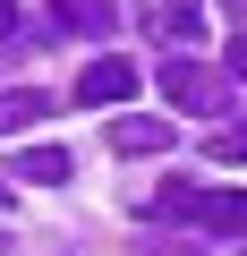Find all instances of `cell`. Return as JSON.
Instances as JSON below:
<instances>
[{
    "mask_svg": "<svg viewBox=\"0 0 247 256\" xmlns=\"http://www.w3.org/2000/svg\"><path fill=\"white\" fill-rule=\"evenodd\" d=\"M145 214H154V222L213 230V239H247V188H154Z\"/></svg>",
    "mask_w": 247,
    "mask_h": 256,
    "instance_id": "cell-1",
    "label": "cell"
},
{
    "mask_svg": "<svg viewBox=\"0 0 247 256\" xmlns=\"http://www.w3.org/2000/svg\"><path fill=\"white\" fill-rule=\"evenodd\" d=\"M162 94H171V111H230V77L222 68H205V60H162Z\"/></svg>",
    "mask_w": 247,
    "mask_h": 256,
    "instance_id": "cell-2",
    "label": "cell"
},
{
    "mask_svg": "<svg viewBox=\"0 0 247 256\" xmlns=\"http://www.w3.org/2000/svg\"><path fill=\"white\" fill-rule=\"evenodd\" d=\"M137 94V60H85V77H77V102H94V111H111V102H128Z\"/></svg>",
    "mask_w": 247,
    "mask_h": 256,
    "instance_id": "cell-3",
    "label": "cell"
},
{
    "mask_svg": "<svg viewBox=\"0 0 247 256\" xmlns=\"http://www.w3.org/2000/svg\"><path fill=\"white\" fill-rule=\"evenodd\" d=\"M179 146V128L154 120V111H128V120H111V154H171Z\"/></svg>",
    "mask_w": 247,
    "mask_h": 256,
    "instance_id": "cell-4",
    "label": "cell"
},
{
    "mask_svg": "<svg viewBox=\"0 0 247 256\" xmlns=\"http://www.w3.org/2000/svg\"><path fill=\"white\" fill-rule=\"evenodd\" d=\"M51 9V26H68V34H119V0H43Z\"/></svg>",
    "mask_w": 247,
    "mask_h": 256,
    "instance_id": "cell-5",
    "label": "cell"
},
{
    "mask_svg": "<svg viewBox=\"0 0 247 256\" xmlns=\"http://www.w3.org/2000/svg\"><path fill=\"white\" fill-rule=\"evenodd\" d=\"M34 120H51V94L43 86H9V94H0V137H26Z\"/></svg>",
    "mask_w": 247,
    "mask_h": 256,
    "instance_id": "cell-6",
    "label": "cell"
},
{
    "mask_svg": "<svg viewBox=\"0 0 247 256\" xmlns=\"http://www.w3.org/2000/svg\"><path fill=\"white\" fill-rule=\"evenodd\" d=\"M9 180H43V188H60V180H68V154H60V146H26V154L9 162Z\"/></svg>",
    "mask_w": 247,
    "mask_h": 256,
    "instance_id": "cell-7",
    "label": "cell"
},
{
    "mask_svg": "<svg viewBox=\"0 0 247 256\" xmlns=\"http://www.w3.org/2000/svg\"><path fill=\"white\" fill-rule=\"evenodd\" d=\"M205 162H247V120L213 128V137H205Z\"/></svg>",
    "mask_w": 247,
    "mask_h": 256,
    "instance_id": "cell-8",
    "label": "cell"
},
{
    "mask_svg": "<svg viewBox=\"0 0 247 256\" xmlns=\"http://www.w3.org/2000/svg\"><path fill=\"white\" fill-rule=\"evenodd\" d=\"M171 43H196V0H171V18H162Z\"/></svg>",
    "mask_w": 247,
    "mask_h": 256,
    "instance_id": "cell-9",
    "label": "cell"
},
{
    "mask_svg": "<svg viewBox=\"0 0 247 256\" xmlns=\"http://www.w3.org/2000/svg\"><path fill=\"white\" fill-rule=\"evenodd\" d=\"M0 52H17V9L0 0Z\"/></svg>",
    "mask_w": 247,
    "mask_h": 256,
    "instance_id": "cell-10",
    "label": "cell"
},
{
    "mask_svg": "<svg viewBox=\"0 0 247 256\" xmlns=\"http://www.w3.org/2000/svg\"><path fill=\"white\" fill-rule=\"evenodd\" d=\"M230 77H247V34H239V43H230Z\"/></svg>",
    "mask_w": 247,
    "mask_h": 256,
    "instance_id": "cell-11",
    "label": "cell"
},
{
    "mask_svg": "<svg viewBox=\"0 0 247 256\" xmlns=\"http://www.w3.org/2000/svg\"><path fill=\"white\" fill-rule=\"evenodd\" d=\"M137 256H196V248H137Z\"/></svg>",
    "mask_w": 247,
    "mask_h": 256,
    "instance_id": "cell-12",
    "label": "cell"
},
{
    "mask_svg": "<svg viewBox=\"0 0 247 256\" xmlns=\"http://www.w3.org/2000/svg\"><path fill=\"white\" fill-rule=\"evenodd\" d=\"M222 9H230V18H239V26H247V0H222Z\"/></svg>",
    "mask_w": 247,
    "mask_h": 256,
    "instance_id": "cell-13",
    "label": "cell"
},
{
    "mask_svg": "<svg viewBox=\"0 0 247 256\" xmlns=\"http://www.w3.org/2000/svg\"><path fill=\"white\" fill-rule=\"evenodd\" d=\"M0 214H9V180H0Z\"/></svg>",
    "mask_w": 247,
    "mask_h": 256,
    "instance_id": "cell-14",
    "label": "cell"
}]
</instances>
